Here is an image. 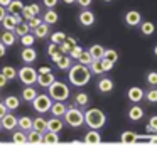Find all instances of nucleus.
<instances>
[{
  "label": "nucleus",
  "mask_w": 157,
  "mask_h": 145,
  "mask_svg": "<svg viewBox=\"0 0 157 145\" xmlns=\"http://www.w3.org/2000/svg\"><path fill=\"white\" fill-rule=\"evenodd\" d=\"M90 76H91L90 69L86 66H83V64L71 66V69H69V81H71L75 86H83V84H86L90 81Z\"/></svg>",
  "instance_id": "nucleus-1"
},
{
  "label": "nucleus",
  "mask_w": 157,
  "mask_h": 145,
  "mask_svg": "<svg viewBox=\"0 0 157 145\" xmlns=\"http://www.w3.org/2000/svg\"><path fill=\"white\" fill-rule=\"evenodd\" d=\"M85 121L88 123L90 128L98 130V128H101L103 125H105V115H103V111H100L98 108H91V110H88L85 113Z\"/></svg>",
  "instance_id": "nucleus-2"
},
{
  "label": "nucleus",
  "mask_w": 157,
  "mask_h": 145,
  "mask_svg": "<svg viewBox=\"0 0 157 145\" xmlns=\"http://www.w3.org/2000/svg\"><path fill=\"white\" fill-rule=\"evenodd\" d=\"M69 96V90L64 83H59V81H54V83L49 86V98L56 101H64L68 100Z\"/></svg>",
  "instance_id": "nucleus-3"
},
{
  "label": "nucleus",
  "mask_w": 157,
  "mask_h": 145,
  "mask_svg": "<svg viewBox=\"0 0 157 145\" xmlns=\"http://www.w3.org/2000/svg\"><path fill=\"white\" fill-rule=\"evenodd\" d=\"M64 120H66V123H68L69 127H81L83 121H85V116H83V113L79 110L69 108V110H66V113H64Z\"/></svg>",
  "instance_id": "nucleus-4"
},
{
  "label": "nucleus",
  "mask_w": 157,
  "mask_h": 145,
  "mask_svg": "<svg viewBox=\"0 0 157 145\" xmlns=\"http://www.w3.org/2000/svg\"><path fill=\"white\" fill-rule=\"evenodd\" d=\"M32 105H34V110L36 111H39V113H46V111L51 110L52 101H51V98L46 96V94H37L36 100L32 101Z\"/></svg>",
  "instance_id": "nucleus-5"
},
{
  "label": "nucleus",
  "mask_w": 157,
  "mask_h": 145,
  "mask_svg": "<svg viewBox=\"0 0 157 145\" xmlns=\"http://www.w3.org/2000/svg\"><path fill=\"white\" fill-rule=\"evenodd\" d=\"M17 74H19V78H21L22 83L27 84V86H31V84H34L36 81H37V71L32 69V67H29V66H24Z\"/></svg>",
  "instance_id": "nucleus-6"
},
{
  "label": "nucleus",
  "mask_w": 157,
  "mask_h": 145,
  "mask_svg": "<svg viewBox=\"0 0 157 145\" xmlns=\"http://www.w3.org/2000/svg\"><path fill=\"white\" fill-rule=\"evenodd\" d=\"M21 22H22V17L19 15V13H15V15L10 13V15H5V19L2 20V25L5 27V30H10L12 32V30H15V27Z\"/></svg>",
  "instance_id": "nucleus-7"
},
{
  "label": "nucleus",
  "mask_w": 157,
  "mask_h": 145,
  "mask_svg": "<svg viewBox=\"0 0 157 145\" xmlns=\"http://www.w3.org/2000/svg\"><path fill=\"white\" fill-rule=\"evenodd\" d=\"M17 121H19V120H17V118H15L12 113H7L4 118H2V120H0V125H2L5 130H14L15 125H17Z\"/></svg>",
  "instance_id": "nucleus-8"
},
{
  "label": "nucleus",
  "mask_w": 157,
  "mask_h": 145,
  "mask_svg": "<svg viewBox=\"0 0 157 145\" xmlns=\"http://www.w3.org/2000/svg\"><path fill=\"white\" fill-rule=\"evenodd\" d=\"M140 20H142V17H140V13L137 12V10H128V12L125 13V24L127 25H139Z\"/></svg>",
  "instance_id": "nucleus-9"
},
{
  "label": "nucleus",
  "mask_w": 157,
  "mask_h": 145,
  "mask_svg": "<svg viewBox=\"0 0 157 145\" xmlns=\"http://www.w3.org/2000/svg\"><path fill=\"white\" fill-rule=\"evenodd\" d=\"M66 105L63 103V101H56V103H52V106H51V113L54 115L56 118H59V116H64V113H66Z\"/></svg>",
  "instance_id": "nucleus-10"
},
{
  "label": "nucleus",
  "mask_w": 157,
  "mask_h": 145,
  "mask_svg": "<svg viewBox=\"0 0 157 145\" xmlns=\"http://www.w3.org/2000/svg\"><path fill=\"white\" fill-rule=\"evenodd\" d=\"M90 54H91L93 61H100V59H103V56H105V49H103L100 44H95V46L90 47Z\"/></svg>",
  "instance_id": "nucleus-11"
},
{
  "label": "nucleus",
  "mask_w": 157,
  "mask_h": 145,
  "mask_svg": "<svg viewBox=\"0 0 157 145\" xmlns=\"http://www.w3.org/2000/svg\"><path fill=\"white\" fill-rule=\"evenodd\" d=\"M37 83L41 84L42 88H49L52 83H54V76H52V73H49V74H37Z\"/></svg>",
  "instance_id": "nucleus-12"
},
{
  "label": "nucleus",
  "mask_w": 157,
  "mask_h": 145,
  "mask_svg": "<svg viewBox=\"0 0 157 145\" xmlns=\"http://www.w3.org/2000/svg\"><path fill=\"white\" fill-rule=\"evenodd\" d=\"M79 22H81L83 25H91V24L95 22V15H93V12H90V10H83V12L79 13Z\"/></svg>",
  "instance_id": "nucleus-13"
},
{
  "label": "nucleus",
  "mask_w": 157,
  "mask_h": 145,
  "mask_svg": "<svg viewBox=\"0 0 157 145\" xmlns=\"http://www.w3.org/2000/svg\"><path fill=\"white\" fill-rule=\"evenodd\" d=\"M142 98H144V91L140 90V88H130V90H128V100L130 101L139 103Z\"/></svg>",
  "instance_id": "nucleus-14"
},
{
  "label": "nucleus",
  "mask_w": 157,
  "mask_h": 145,
  "mask_svg": "<svg viewBox=\"0 0 157 145\" xmlns=\"http://www.w3.org/2000/svg\"><path fill=\"white\" fill-rule=\"evenodd\" d=\"M98 90L101 91V93H110V91L113 90V81L110 79V78H103V79H100Z\"/></svg>",
  "instance_id": "nucleus-15"
},
{
  "label": "nucleus",
  "mask_w": 157,
  "mask_h": 145,
  "mask_svg": "<svg viewBox=\"0 0 157 145\" xmlns=\"http://www.w3.org/2000/svg\"><path fill=\"white\" fill-rule=\"evenodd\" d=\"M32 130L41 132V133L48 132V121H46L44 118H36V120L32 121Z\"/></svg>",
  "instance_id": "nucleus-16"
},
{
  "label": "nucleus",
  "mask_w": 157,
  "mask_h": 145,
  "mask_svg": "<svg viewBox=\"0 0 157 145\" xmlns=\"http://www.w3.org/2000/svg\"><path fill=\"white\" fill-rule=\"evenodd\" d=\"M63 128V121L59 120V118H52V120L48 121V132H52V133H58V132H61Z\"/></svg>",
  "instance_id": "nucleus-17"
},
{
  "label": "nucleus",
  "mask_w": 157,
  "mask_h": 145,
  "mask_svg": "<svg viewBox=\"0 0 157 145\" xmlns=\"http://www.w3.org/2000/svg\"><path fill=\"white\" fill-rule=\"evenodd\" d=\"M100 140H101V137H100V133L96 130L88 132V133L85 135V142L88 145H96V143H100Z\"/></svg>",
  "instance_id": "nucleus-18"
},
{
  "label": "nucleus",
  "mask_w": 157,
  "mask_h": 145,
  "mask_svg": "<svg viewBox=\"0 0 157 145\" xmlns=\"http://www.w3.org/2000/svg\"><path fill=\"white\" fill-rule=\"evenodd\" d=\"M48 52H49V56H51V59L54 61V63L64 56V54L61 52V49H59V46H56V44H51V46L48 47Z\"/></svg>",
  "instance_id": "nucleus-19"
},
{
  "label": "nucleus",
  "mask_w": 157,
  "mask_h": 145,
  "mask_svg": "<svg viewBox=\"0 0 157 145\" xmlns=\"http://www.w3.org/2000/svg\"><path fill=\"white\" fill-rule=\"evenodd\" d=\"M36 56H37V54H36V51L32 49V47H25V49L22 51V61H24V63H32V61L36 59Z\"/></svg>",
  "instance_id": "nucleus-20"
},
{
  "label": "nucleus",
  "mask_w": 157,
  "mask_h": 145,
  "mask_svg": "<svg viewBox=\"0 0 157 145\" xmlns=\"http://www.w3.org/2000/svg\"><path fill=\"white\" fill-rule=\"evenodd\" d=\"M24 7L25 5L22 2H19V0H15V2H14V0H12L10 5H9L7 9H9V12H12V15H15V13H21L22 10H24Z\"/></svg>",
  "instance_id": "nucleus-21"
},
{
  "label": "nucleus",
  "mask_w": 157,
  "mask_h": 145,
  "mask_svg": "<svg viewBox=\"0 0 157 145\" xmlns=\"http://www.w3.org/2000/svg\"><path fill=\"white\" fill-rule=\"evenodd\" d=\"M27 142L29 143H42V133L41 132H36V130H31L27 135Z\"/></svg>",
  "instance_id": "nucleus-22"
},
{
  "label": "nucleus",
  "mask_w": 157,
  "mask_h": 145,
  "mask_svg": "<svg viewBox=\"0 0 157 145\" xmlns=\"http://www.w3.org/2000/svg\"><path fill=\"white\" fill-rule=\"evenodd\" d=\"M48 34H49V25L48 24L41 22V25H37L34 29V37H46Z\"/></svg>",
  "instance_id": "nucleus-23"
},
{
  "label": "nucleus",
  "mask_w": 157,
  "mask_h": 145,
  "mask_svg": "<svg viewBox=\"0 0 157 145\" xmlns=\"http://www.w3.org/2000/svg\"><path fill=\"white\" fill-rule=\"evenodd\" d=\"M32 118H29V116H22V118H19V121H17V125L22 128V130H29L31 132L32 130Z\"/></svg>",
  "instance_id": "nucleus-24"
},
{
  "label": "nucleus",
  "mask_w": 157,
  "mask_h": 145,
  "mask_svg": "<svg viewBox=\"0 0 157 145\" xmlns=\"http://www.w3.org/2000/svg\"><path fill=\"white\" fill-rule=\"evenodd\" d=\"M56 22H58V13H56L52 9H49L48 12L44 13V24L51 25V24H56Z\"/></svg>",
  "instance_id": "nucleus-25"
},
{
  "label": "nucleus",
  "mask_w": 157,
  "mask_h": 145,
  "mask_svg": "<svg viewBox=\"0 0 157 145\" xmlns=\"http://www.w3.org/2000/svg\"><path fill=\"white\" fill-rule=\"evenodd\" d=\"M128 116H130V120H140V118L144 116V110L140 106H132L130 108V111H128Z\"/></svg>",
  "instance_id": "nucleus-26"
},
{
  "label": "nucleus",
  "mask_w": 157,
  "mask_h": 145,
  "mask_svg": "<svg viewBox=\"0 0 157 145\" xmlns=\"http://www.w3.org/2000/svg\"><path fill=\"white\" fill-rule=\"evenodd\" d=\"M15 40V34L10 32V30H5L4 34H2V44L4 46H12Z\"/></svg>",
  "instance_id": "nucleus-27"
},
{
  "label": "nucleus",
  "mask_w": 157,
  "mask_h": 145,
  "mask_svg": "<svg viewBox=\"0 0 157 145\" xmlns=\"http://www.w3.org/2000/svg\"><path fill=\"white\" fill-rule=\"evenodd\" d=\"M56 66H58L59 69H69V67L73 66V64H71V57H69V56H63L61 59L56 61Z\"/></svg>",
  "instance_id": "nucleus-28"
},
{
  "label": "nucleus",
  "mask_w": 157,
  "mask_h": 145,
  "mask_svg": "<svg viewBox=\"0 0 157 145\" xmlns=\"http://www.w3.org/2000/svg\"><path fill=\"white\" fill-rule=\"evenodd\" d=\"M36 96H37V93H36V90L31 88V86H27L24 91H22V98H24L25 101H34Z\"/></svg>",
  "instance_id": "nucleus-29"
},
{
  "label": "nucleus",
  "mask_w": 157,
  "mask_h": 145,
  "mask_svg": "<svg viewBox=\"0 0 157 145\" xmlns=\"http://www.w3.org/2000/svg\"><path fill=\"white\" fill-rule=\"evenodd\" d=\"M42 142H44V143H48V145H54V143H58V142H59V137H58V133L48 132V133L42 137Z\"/></svg>",
  "instance_id": "nucleus-30"
},
{
  "label": "nucleus",
  "mask_w": 157,
  "mask_h": 145,
  "mask_svg": "<svg viewBox=\"0 0 157 145\" xmlns=\"http://www.w3.org/2000/svg\"><path fill=\"white\" fill-rule=\"evenodd\" d=\"M78 61H79V64H83V66H90V64L93 63V57H91V54H90V51H83Z\"/></svg>",
  "instance_id": "nucleus-31"
},
{
  "label": "nucleus",
  "mask_w": 157,
  "mask_h": 145,
  "mask_svg": "<svg viewBox=\"0 0 157 145\" xmlns=\"http://www.w3.org/2000/svg\"><path fill=\"white\" fill-rule=\"evenodd\" d=\"M12 140L15 142V143H27V135L24 133V132H15L14 135H12Z\"/></svg>",
  "instance_id": "nucleus-32"
},
{
  "label": "nucleus",
  "mask_w": 157,
  "mask_h": 145,
  "mask_svg": "<svg viewBox=\"0 0 157 145\" xmlns=\"http://www.w3.org/2000/svg\"><path fill=\"white\" fill-rule=\"evenodd\" d=\"M5 106H7V110H15V108H19V98L15 96H9L7 100H5Z\"/></svg>",
  "instance_id": "nucleus-33"
},
{
  "label": "nucleus",
  "mask_w": 157,
  "mask_h": 145,
  "mask_svg": "<svg viewBox=\"0 0 157 145\" xmlns=\"http://www.w3.org/2000/svg\"><path fill=\"white\" fill-rule=\"evenodd\" d=\"M64 39H66V34H64V32H54V34L51 36V40H52L51 44H56V46H59V44L64 42Z\"/></svg>",
  "instance_id": "nucleus-34"
},
{
  "label": "nucleus",
  "mask_w": 157,
  "mask_h": 145,
  "mask_svg": "<svg viewBox=\"0 0 157 145\" xmlns=\"http://www.w3.org/2000/svg\"><path fill=\"white\" fill-rule=\"evenodd\" d=\"M122 142L123 143H133V142H137V135L133 132H125V133H122Z\"/></svg>",
  "instance_id": "nucleus-35"
},
{
  "label": "nucleus",
  "mask_w": 157,
  "mask_h": 145,
  "mask_svg": "<svg viewBox=\"0 0 157 145\" xmlns=\"http://www.w3.org/2000/svg\"><path fill=\"white\" fill-rule=\"evenodd\" d=\"M2 74H4L7 79H14L15 74H17V71H15V67H12V66H5L4 69H2Z\"/></svg>",
  "instance_id": "nucleus-36"
},
{
  "label": "nucleus",
  "mask_w": 157,
  "mask_h": 145,
  "mask_svg": "<svg viewBox=\"0 0 157 145\" xmlns=\"http://www.w3.org/2000/svg\"><path fill=\"white\" fill-rule=\"evenodd\" d=\"M140 30H142V34H145V36H150V34L155 30V27H154L152 22H144L142 25H140Z\"/></svg>",
  "instance_id": "nucleus-37"
},
{
  "label": "nucleus",
  "mask_w": 157,
  "mask_h": 145,
  "mask_svg": "<svg viewBox=\"0 0 157 145\" xmlns=\"http://www.w3.org/2000/svg\"><path fill=\"white\" fill-rule=\"evenodd\" d=\"M103 59L110 61V63H115V61L118 59V54H117V51L108 49V51H105V56H103Z\"/></svg>",
  "instance_id": "nucleus-38"
},
{
  "label": "nucleus",
  "mask_w": 157,
  "mask_h": 145,
  "mask_svg": "<svg viewBox=\"0 0 157 145\" xmlns=\"http://www.w3.org/2000/svg\"><path fill=\"white\" fill-rule=\"evenodd\" d=\"M15 34L21 36V37L25 36V34H29V25H27V24H24V22H21L17 27H15Z\"/></svg>",
  "instance_id": "nucleus-39"
},
{
  "label": "nucleus",
  "mask_w": 157,
  "mask_h": 145,
  "mask_svg": "<svg viewBox=\"0 0 157 145\" xmlns=\"http://www.w3.org/2000/svg\"><path fill=\"white\" fill-rule=\"evenodd\" d=\"M21 40H22V44H24L25 47H32V44H34L36 37L32 36V34H25V36L21 37Z\"/></svg>",
  "instance_id": "nucleus-40"
},
{
  "label": "nucleus",
  "mask_w": 157,
  "mask_h": 145,
  "mask_svg": "<svg viewBox=\"0 0 157 145\" xmlns=\"http://www.w3.org/2000/svg\"><path fill=\"white\" fill-rule=\"evenodd\" d=\"M76 105H79V106H86V105H88V94L86 93H78L76 94Z\"/></svg>",
  "instance_id": "nucleus-41"
},
{
  "label": "nucleus",
  "mask_w": 157,
  "mask_h": 145,
  "mask_svg": "<svg viewBox=\"0 0 157 145\" xmlns=\"http://www.w3.org/2000/svg\"><path fill=\"white\" fill-rule=\"evenodd\" d=\"M90 66H91V71L95 74H101V73H105V71H103V66H101V59L100 61H93L91 64H90Z\"/></svg>",
  "instance_id": "nucleus-42"
},
{
  "label": "nucleus",
  "mask_w": 157,
  "mask_h": 145,
  "mask_svg": "<svg viewBox=\"0 0 157 145\" xmlns=\"http://www.w3.org/2000/svg\"><path fill=\"white\" fill-rule=\"evenodd\" d=\"M145 98L149 103H157V90H149L145 93Z\"/></svg>",
  "instance_id": "nucleus-43"
},
{
  "label": "nucleus",
  "mask_w": 157,
  "mask_h": 145,
  "mask_svg": "<svg viewBox=\"0 0 157 145\" xmlns=\"http://www.w3.org/2000/svg\"><path fill=\"white\" fill-rule=\"evenodd\" d=\"M81 52H83V49L79 46H76V47H73V51L69 52V57H73V59H79Z\"/></svg>",
  "instance_id": "nucleus-44"
},
{
  "label": "nucleus",
  "mask_w": 157,
  "mask_h": 145,
  "mask_svg": "<svg viewBox=\"0 0 157 145\" xmlns=\"http://www.w3.org/2000/svg\"><path fill=\"white\" fill-rule=\"evenodd\" d=\"M147 81H149V84L155 86V84H157V73H155V71H152V73L147 74Z\"/></svg>",
  "instance_id": "nucleus-45"
},
{
  "label": "nucleus",
  "mask_w": 157,
  "mask_h": 145,
  "mask_svg": "<svg viewBox=\"0 0 157 145\" xmlns=\"http://www.w3.org/2000/svg\"><path fill=\"white\" fill-rule=\"evenodd\" d=\"M21 17H24V19L27 20V22H29L31 19H34V15L31 13V10H29V7H24V10L21 12Z\"/></svg>",
  "instance_id": "nucleus-46"
},
{
  "label": "nucleus",
  "mask_w": 157,
  "mask_h": 145,
  "mask_svg": "<svg viewBox=\"0 0 157 145\" xmlns=\"http://www.w3.org/2000/svg\"><path fill=\"white\" fill-rule=\"evenodd\" d=\"M149 130L150 132H157V116H152L149 120Z\"/></svg>",
  "instance_id": "nucleus-47"
},
{
  "label": "nucleus",
  "mask_w": 157,
  "mask_h": 145,
  "mask_svg": "<svg viewBox=\"0 0 157 145\" xmlns=\"http://www.w3.org/2000/svg\"><path fill=\"white\" fill-rule=\"evenodd\" d=\"M27 25H29V29H36L37 25H41V20H39L37 17H34V19H31L27 22Z\"/></svg>",
  "instance_id": "nucleus-48"
},
{
  "label": "nucleus",
  "mask_w": 157,
  "mask_h": 145,
  "mask_svg": "<svg viewBox=\"0 0 157 145\" xmlns=\"http://www.w3.org/2000/svg\"><path fill=\"white\" fill-rule=\"evenodd\" d=\"M101 66H103V71H110L113 67V63H110L106 59H101Z\"/></svg>",
  "instance_id": "nucleus-49"
},
{
  "label": "nucleus",
  "mask_w": 157,
  "mask_h": 145,
  "mask_svg": "<svg viewBox=\"0 0 157 145\" xmlns=\"http://www.w3.org/2000/svg\"><path fill=\"white\" fill-rule=\"evenodd\" d=\"M29 7V10H31V13H32V15H37V12H39V5H37V3H32V5H27Z\"/></svg>",
  "instance_id": "nucleus-50"
},
{
  "label": "nucleus",
  "mask_w": 157,
  "mask_h": 145,
  "mask_svg": "<svg viewBox=\"0 0 157 145\" xmlns=\"http://www.w3.org/2000/svg\"><path fill=\"white\" fill-rule=\"evenodd\" d=\"M49 73H51V67L49 66H41L37 71V74H49Z\"/></svg>",
  "instance_id": "nucleus-51"
},
{
  "label": "nucleus",
  "mask_w": 157,
  "mask_h": 145,
  "mask_svg": "<svg viewBox=\"0 0 157 145\" xmlns=\"http://www.w3.org/2000/svg\"><path fill=\"white\" fill-rule=\"evenodd\" d=\"M42 2H44V5L48 7V9H52V7H56L58 0H42Z\"/></svg>",
  "instance_id": "nucleus-52"
},
{
  "label": "nucleus",
  "mask_w": 157,
  "mask_h": 145,
  "mask_svg": "<svg viewBox=\"0 0 157 145\" xmlns=\"http://www.w3.org/2000/svg\"><path fill=\"white\" fill-rule=\"evenodd\" d=\"M5 115H7V106L0 103V120H2V118H4Z\"/></svg>",
  "instance_id": "nucleus-53"
},
{
  "label": "nucleus",
  "mask_w": 157,
  "mask_h": 145,
  "mask_svg": "<svg viewBox=\"0 0 157 145\" xmlns=\"http://www.w3.org/2000/svg\"><path fill=\"white\" fill-rule=\"evenodd\" d=\"M76 2H78L81 7H90L91 5V0H76Z\"/></svg>",
  "instance_id": "nucleus-54"
},
{
  "label": "nucleus",
  "mask_w": 157,
  "mask_h": 145,
  "mask_svg": "<svg viewBox=\"0 0 157 145\" xmlns=\"http://www.w3.org/2000/svg\"><path fill=\"white\" fill-rule=\"evenodd\" d=\"M7 81H9V79H7V78H5V76H4V74L0 73V88H4V86H5V84H7Z\"/></svg>",
  "instance_id": "nucleus-55"
},
{
  "label": "nucleus",
  "mask_w": 157,
  "mask_h": 145,
  "mask_svg": "<svg viewBox=\"0 0 157 145\" xmlns=\"http://www.w3.org/2000/svg\"><path fill=\"white\" fill-rule=\"evenodd\" d=\"M5 15H7V12H5V9L2 5H0V22H2V20L5 19Z\"/></svg>",
  "instance_id": "nucleus-56"
},
{
  "label": "nucleus",
  "mask_w": 157,
  "mask_h": 145,
  "mask_svg": "<svg viewBox=\"0 0 157 145\" xmlns=\"http://www.w3.org/2000/svg\"><path fill=\"white\" fill-rule=\"evenodd\" d=\"M10 2H12V0H0V5H2V7L5 9V7L10 5Z\"/></svg>",
  "instance_id": "nucleus-57"
},
{
  "label": "nucleus",
  "mask_w": 157,
  "mask_h": 145,
  "mask_svg": "<svg viewBox=\"0 0 157 145\" xmlns=\"http://www.w3.org/2000/svg\"><path fill=\"white\" fill-rule=\"evenodd\" d=\"M4 54H5V46H4L2 42H0V57L4 56Z\"/></svg>",
  "instance_id": "nucleus-58"
},
{
  "label": "nucleus",
  "mask_w": 157,
  "mask_h": 145,
  "mask_svg": "<svg viewBox=\"0 0 157 145\" xmlns=\"http://www.w3.org/2000/svg\"><path fill=\"white\" fill-rule=\"evenodd\" d=\"M64 3H73V2H76V0H63Z\"/></svg>",
  "instance_id": "nucleus-59"
},
{
  "label": "nucleus",
  "mask_w": 157,
  "mask_h": 145,
  "mask_svg": "<svg viewBox=\"0 0 157 145\" xmlns=\"http://www.w3.org/2000/svg\"><path fill=\"white\" fill-rule=\"evenodd\" d=\"M154 54H155V56H157V46L154 47Z\"/></svg>",
  "instance_id": "nucleus-60"
},
{
  "label": "nucleus",
  "mask_w": 157,
  "mask_h": 145,
  "mask_svg": "<svg viewBox=\"0 0 157 145\" xmlns=\"http://www.w3.org/2000/svg\"><path fill=\"white\" fill-rule=\"evenodd\" d=\"M105 2H112V0H105Z\"/></svg>",
  "instance_id": "nucleus-61"
}]
</instances>
